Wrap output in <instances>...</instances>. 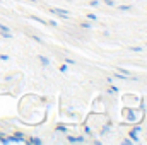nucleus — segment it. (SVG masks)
Returning <instances> with one entry per match:
<instances>
[{
    "label": "nucleus",
    "mask_w": 147,
    "mask_h": 145,
    "mask_svg": "<svg viewBox=\"0 0 147 145\" xmlns=\"http://www.w3.org/2000/svg\"><path fill=\"white\" fill-rule=\"evenodd\" d=\"M48 24H50V26H53V28H57V26H58V24H57L55 21H48Z\"/></svg>",
    "instance_id": "nucleus-15"
},
{
    "label": "nucleus",
    "mask_w": 147,
    "mask_h": 145,
    "mask_svg": "<svg viewBox=\"0 0 147 145\" xmlns=\"http://www.w3.org/2000/svg\"><path fill=\"white\" fill-rule=\"evenodd\" d=\"M0 60H5V62H7V60H9V55H0Z\"/></svg>",
    "instance_id": "nucleus-16"
},
{
    "label": "nucleus",
    "mask_w": 147,
    "mask_h": 145,
    "mask_svg": "<svg viewBox=\"0 0 147 145\" xmlns=\"http://www.w3.org/2000/svg\"><path fill=\"white\" fill-rule=\"evenodd\" d=\"M0 34L3 38H7V39H12V33L10 31H0Z\"/></svg>",
    "instance_id": "nucleus-5"
},
{
    "label": "nucleus",
    "mask_w": 147,
    "mask_h": 145,
    "mask_svg": "<svg viewBox=\"0 0 147 145\" xmlns=\"http://www.w3.org/2000/svg\"><path fill=\"white\" fill-rule=\"evenodd\" d=\"M116 72H120V73H123V75H128V77H132V73L128 72V70H125V68H121V67H118V68H116Z\"/></svg>",
    "instance_id": "nucleus-6"
},
{
    "label": "nucleus",
    "mask_w": 147,
    "mask_h": 145,
    "mask_svg": "<svg viewBox=\"0 0 147 145\" xmlns=\"http://www.w3.org/2000/svg\"><path fill=\"white\" fill-rule=\"evenodd\" d=\"M89 5H91V7H98V5H99V0H92Z\"/></svg>",
    "instance_id": "nucleus-11"
},
{
    "label": "nucleus",
    "mask_w": 147,
    "mask_h": 145,
    "mask_svg": "<svg viewBox=\"0 0 147 145\" xmlns=\"http://www.w3.org/2000/svg\"><path fill=\"white\" fill-rule=\"evenodd\" d=\"M69 142H70V144H75V142L80 144V142H84V138H82V137H69Z\"/></svg>",
    "instance_id": "nucleus-2"
},
{
    "label": "nucleus",
    "mask_w": 147,
    "mask_h": 145,
    "mask_svg": "<svg viewBox=\"0 0 147 145\" xmlns=\"http://www.w3.org/2000/svg\"><path fill=\"white\" fill-rule=\"evenodd\" d=\"M0 31H10V28H7V26H3V24H0Z\"/></svg>",
    "instance_id": "nucleus-13"
},
{
    "label": "nucleus",
    "mask_w": 147,
    "mask_h": 145,
    "mask_svg": "<svg viewBox=\"0 0 147 145\" xmlns=\"http://www.w3.org/2000/svg\"><path fill=\"white\" fill-rule=\"evenodd\" d=\"M50 12L55 14V15H58V17H62V19H69L70 17V12L63 10V9H50Z\"/></svg>",
    "instance_id": "nucleus-1"
},
{
    "label": "nucleus",
    "mask_w": 147,
    "mask_h": 145,
    "mask_svg": "<svg viewBox=\"0 0 147 145\" xmlns=\"http://www.w3.org/2000/svg\"><path fill=\"white\" fill-rule=\"evenodd\" d=\"M67 70H69V68H67V65H62V67H60V72H67Z\"/></svg>",
    "instance_id": "nucleus-14"
},
{
    "label": "nucleus",
    "mask_w": 147,
    "mask_h": 145,
    "mask_svg": "<svg viewBox=\"0 0 147 145\" xmlns=\"http://www.w3.org/2000/svg\"><path fill=\"white\" fill-rule=\"evenodd\" d=\"M118 10H121V12H128V10H132V5H120Z\"/></svg>",
    "instance_id": "nucleus-4"
},
{
    "label": "nucleus",
    "mask_w": 147,
    "mask_h": 145,
    "mask_svg": "<svg viewBox=\"0 0 147 145\" xmlns=\"http://www.w3.org/2000/svg\"><path fill=\"white\" fill-rule=\"evenodd\" d=\"M106 5H110V7H115V0H103Z\"/></svg>",
    "instance_id": "nucleus-9"
},
{
    "label": "nucleus",
    "mask_w": 147,
    "mask_h": 145,
    "mask_svg": "<svg viewBox=\"0 0 147 145\" xmlns=\"http://www.w3.org/2000/svg\"><path fill=\"white\" fill-rule=\"evenodd\" d=\"M87 17H89L91 21H96V19H98V15H96V14H87Z\"/></svg>",
    "instance_id": "nucleus-12"
},
{
    "label": "nucleus",
    "mask_w": 147,
    "mask_h": 145,
    "mask_svg": "<svg viewBox=\"0 0 147 145\" xmlns=\"http://www.w3.org/2000/svg\"><path fill=\"white\" fill-rule=\"evenodd\" d=\"M130 50H132V51H135V53H140V51H142V48H140V46H132Z\"/></svg>",
    "instance_id": "nucleus-8"
},
{
    "label": "nucleus",
    "mask_w": 147,
    "mask_h": 145,
    "mask_svg": "<svg viewBox=\"0 0 147 145\" xmlns=\"http://www.w3.org/2000/svg\"><path fill=\"white\" fill-rule=\"evenodd\" d=\"M65 62H67V63H70V65H74V63H75L72 58H65Z\"/></svg>",
    "instance_id": "nucleus-17"
},
{
    "label": "nucleus",
    "mask_w": 147,
    "mask_h": 145,
    "mask_svg": "<svg viewBox=\"0 0 147 145\" xmlns=\"http://www.w3.org/2000/svg\"><path fill=\"white\" fill-rule=\"evenodd\" d=\"M57 132H67V128H65L63 125H58V126H57Z\"/></svg>",
    "instance_id": "nucleus-10"
},
{
    "label": "nucleus",
    "mask_w": 147,
    "mask_h": 145,
    "mask_svg": "<svg viewBox=\"0 0 147 145\" xmlns=\"http://www.w3.org/2000/svg\"><path fill=\"white\" fill-rule=\"evenodd\" d=\"M123 144H125V145H130V144H132V140H128V138H125V140H123Z\"/></svg>",
    "instance_id": "nucleus-18"
},
{
    "label": "nucleus",
    "mask_w": 147,
    "mask_h": 145,
    "mask_svg": "<svg viewBox=\"0 0 147 145\" xmlns=\"http://www.w3.org/2000/svg\"><path fill=\"white\" fill-rule=\"evenodd\" d=\"M38 58H39V62H41L43 67H48V65H50V60H48V58H45V56H38Z\"/></svg>",
    "instance_id": "nucleus-3"
},
{
    "label": "nucleus",
    "mask_w": 147,
    "mask_h": 145,
    "mask_svg": "<svg viewBox=\"0 0 147 145\" xmlns=\"http://www.w3.org/2000/svg\"><path fill=\"white\" fill-rule=\"evenodd\" d=\"M29 144H36V145H39V144H41V140H39V138H29Z\"/></svg>",
    "instance_id": "nucleus-7"
}]
</instances>
